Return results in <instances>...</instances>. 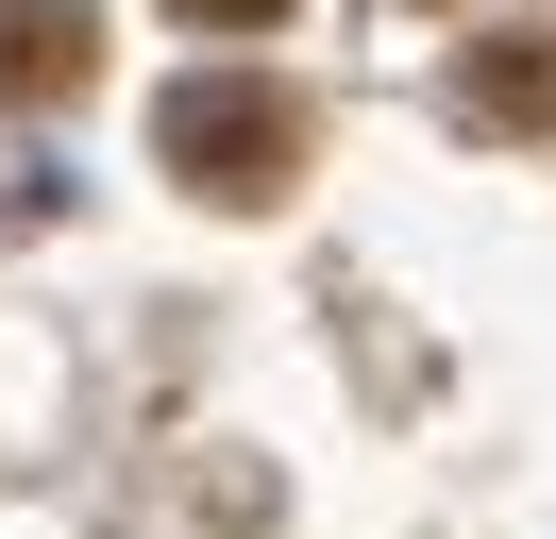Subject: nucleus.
I'll return each mask as SVG.
<instances>
[{"label": "nucleus", "mask_w": 556, "mask_h": 539, "mask_svg": "<svg viewBox=\"0 0 556 539\" xmlns=\"http://www.w3.org/2000/svg\"><path fill=\"white\" fill-rule=\"evenodd\" d=\"M186 34H287V0H169Z\"/></svg>", "instance_id": "nucleus-4"}, {"label": "nucleus", "mask_w": 556, "mask_h": 539, "mask_svg": "<svg viewBox=\"0 0 556 539\" xmlns=\"http://www.w3.org/2000/svg\"><path fill=\"white\" fill-rule=\"evenodd\" d=\"M152 152H169V186H203V202H287L320 168V118H304V85H270V67H186L169 85V118H152Z\"/></svg>", "instance_id": "nucleus-1"}, {"label": "nucleus", "mask_w": 556, "mask_h": 539, "mask_svg": "<svg viewBox=\"0 0 556 539\" xmlns=\"http://www.w3.org/2000/svg\"><path fill=\"white\" fill-rule=\"evenodd\" d=\"M455 118H472L489 152H556V34H472Z\"/></svg>", "instance_id": "nucleus-2"}, {"label": "nucleus", "mask_w": 556, "mask_h": 539, "mask_svg": "<svg viewBox=\"0 0 556 539\" xmlns=\"http://www.w3.org/2000/svg\"><path fill=\"white\" fill-rule=\"evenodd\" d=\"M102 0H0V101H85Z\"/></svg>", "instance_id": "nucleus-3"}]
</instances>
